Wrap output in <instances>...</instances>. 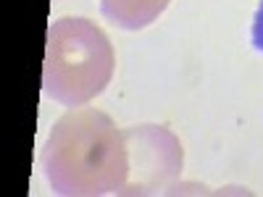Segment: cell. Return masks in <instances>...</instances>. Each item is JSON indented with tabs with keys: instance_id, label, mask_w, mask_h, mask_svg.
<instances>
[{
	"instance_id": "277c9868",
	"label": "cell",
	"mask_w": 263,
	"mask_h": 197,
	"mask_svg": "<svg viewBox=\"0 0 263 197\" xmlns=\"http://www.w3.org/2000/svg\"><path fill=\"white\" fill-rule=\"evenodd\" d=\"M253 45L263 53V3L255 13V24H253Z\"/></svg>"
},
{
	"instance_id": "6da1fadb",
	"label": "cell",
	"mask_w": 263,
	"mask_h": 197,
	"mask_svg": "<svg viewBox=\"0 0 263 197\" xmlns=\"http://www.w3.org/2000/svg\"><path fill=\"white\" fill-rule=\"evenodd\" d=\"M114 121L100 111L63 116L45 147V173L58 194H105L126 184L129 145Z\"/></svg>"
},
{
	"instance_id": "7a4b0ae2",
	"label": "cell",
	"mask_w": 263,
	"mask_h": 197,
	"mask_svg": "<svg viewBox=\"0 0 263 197\" xmlns=\"http://www.w3.org/2000/svg\"><path fill=\"white\" fill-rule=\"evenodd\" d=\"M114 53L105 34L87 18H61L48 32L42 90L63 105H84L105 90Z\"/></svg>"
},
{
	"instance_id": "3957f363",
	"label": "cell",
	"mask_w": 263,
	"mask_h": 197,
	"mask_svg": "<svg viewBox=\"0 0 263 197\" xmlns=\"http://www.w3.org/2000/svg\"><path fill=\"white\" fill-rule=\"evenodd\" d=\"M137 145L135 150V168L140 179L132 184V192H145V187H156L171 179L182 168V150L179 142L174 140L166 129L145 126V129H132Z\"/></svg>"
}]
</instances>
